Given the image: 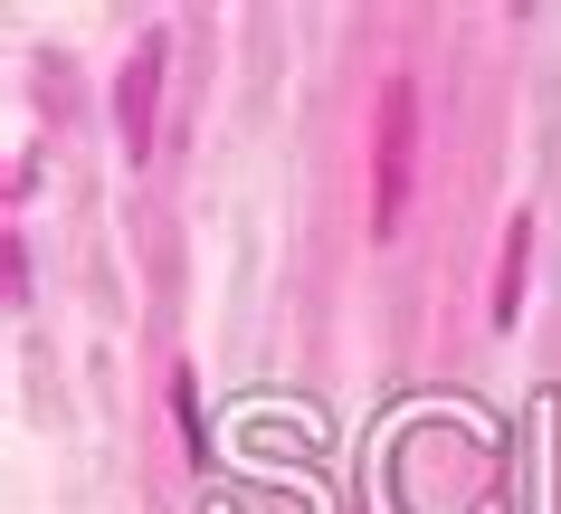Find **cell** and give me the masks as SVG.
Masks as SVG:
<instances>
[{"mask_svg": "<svg viewBox=\"0 0 561 514\" xmlns=\"http://www.w3.org/2000/svg\"><path fill=\"white\" fill-rule=\"evenodd\" d=\"M152 77H162V38L134 48V77L115 87V124H124V162H144L152 152Z\"/></svg>", "mask_w": 561, "mask_h": 514, "instance_id": "cell-2", "label": "cell"}, {"mask_svg": "<svg viewBox=\"0 0 561 514\" xmlns=\"http://www.w3.org/2000/svg\"><path fill=\"white\" fill-rule=\"evenodd\" d=\"M172 391H181V429H191V457H209V429H201V381H191V372H181Z\"/></svg>", "mask_w": 561, "mask_h": 514, "instance_id": "cell-4", "label": "cell"}, {"mask_svg": "<svg viewBox=\"0 0 561 514\" xmlns=\"http://www.w3.org/2000/svg\"><path fill=\"white\" fill-rule=\"evenodd\" d=\"M410 172H419V95L390 77L381 87V191H371V229H400V210H410Z\"/></svg>", "mask_w": 561, "mask_h": 514, "instance_id": "cell-1", "label": "cell"}, {"mask_svg": "<svg viewBox=\"0 0 561 514\" xmlns=\"http://www.w3.org/2000/svg\"><path fill=\"white\" fill-rule=\"evenodd\" d=\"M524 248H533V219H514L504 229V267H495V324L524 315Z\"/></svg>", "mask_w": 561, "mask_h": 514, "instance_id": "cell-3", "label": "cell"}]
</instances>
